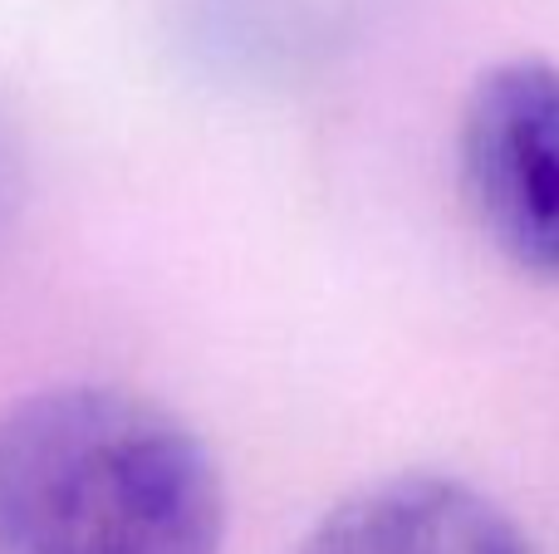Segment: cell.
<instances>
[{
	"mask_svg": "<svg viewBox=\"0 0 559 554\" xmlns=\"http://www.w3.org/2000/svg\"><path fill=\"white\" fill-rule=\"evenodd\" d=\"M295 554H540L486 491L403 471L338 501Z\"/></svg>",
	"mask_w": 559,
	"mask_h": 554,
	"instance_id": "3",
	"label": "cell"
},
{
	"mask_svg": "<svg viewBox=\"0 0 559 554\" xmlns=\"http://www.w3.org/2000/svg\"><path fill=\"white\" fill-rule=\"evenodd\" d=\"M226 491L163 402L69 383L0 412V554H216Z\"/></svg>",
	"mask_w": 559,
	"mask_h": 554,
	"instance_id": "1",
	"label": "cell"
},
{
	"mask_svg": "<svg viewBox=\"0 0 559 554\" xmlns=\"http://www.w3.org/2000/svg\"><path fill=\"white\" fill-rule=\"evenodd\" d=\"M456 167L486 241L531 280H559V64L486 69L462 108Z\"/></svg>",
	"mask_w": 559,
	"mask_h": 554,
	"instance_id": "2",
	"label": "cell"
}]
</instances>
